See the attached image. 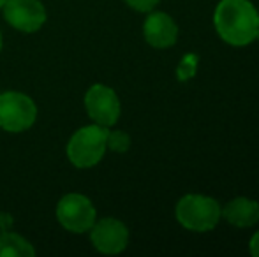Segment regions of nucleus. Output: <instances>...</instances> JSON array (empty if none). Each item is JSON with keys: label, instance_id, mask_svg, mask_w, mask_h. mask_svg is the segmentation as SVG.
Listing matches in <instances>:
<instances>
[{"label": "nucleus", "instance_id": "nucleus-1", "mask_svg": "<svg viewBox=\"0 0 259 257\" xmlns=\"http://www.w3.org/2000/svg\"><path fill=\"white\" fill-rule=\"evenodd\" d=\"M213 21L221 39L231 46H247L259 37V14L249 0H221Z\"/></svg>", "mask_w": 259, "mask_h": 257}, {"label": "nucleus", "instance_id": "nucleus-2", "mask_svg": "<svg viewBox=\"0 0 259 257\" xmlns=\"http://www.w3.org/2000/svg\"><path fill=\"white\" fill-rule=\"evenodd\" d=\"M108 127L97 124L76 130L67 143V157L71 164L79 169L99 164L108 148Z\"/></svg>", "mask_w": 259, "mask_h": 257}, {"label": "nucleus", "instance_id": "nucleus-3", "mask_svg": "<svg viewBox=\"0 0 259 257\" xmlns=\"http://www.w3.org/2000/svg\"><path fill=\"white\" fill-rule=\"evenodd\" d=\"M177 220L189 231H211L221 220V206L213 197L208 195H184L177 204Z\"/></svg>", "mask_w": 259, "mask_h": 257}, {"label": "nucleus", "instance_id": "nucleus-4", "mask_svg": "<svg viewBox=\"0 0 259 257\" xmlns=\"http://www.w3.org/2000/svg\"><path fill=\"white\" fill-rule=\"evenodd\" d=\"M37 118L35 102L20 92L0 93V127L7 132H23Z\"/></svg>", "mask_w": 259, "mask_h": 257}, {"label": "nucleus", "instance_id": "nucleus-5", "mask_svg": "<svg viewBox=\"0 0 259 257\" xmlns=\"http://www.w3.org/2000/svg\"><path fill=\"white\" fill-rule=\"evenodd\" d=\"M96 208L83 194H67L57 204V220L69 233L81 234L96 224Z\"/></svg>", "mask_w": 259, "mask_h": 257}, {"label": "nucleus", "instance_id": "nucleus-6", "mask_svg": "<svg viewBox=\"0 0 259 257\" xmlns=\"http://www.w3.org/2000/svg\"><path fill=\"white\" fill-rule=\"evenodd\" d=\"M85 108L94 124L111 127L118 122L120 100L115 90L106 85H94L85 93Z\"/></svg>", "mask_w": 259, "mask_h": 257}, {"label": "nucleus", "instance_id": "nucleus-7", "mask_svg": "<svg viewBox=\"0 0 259 257\" xmlns=\"http://www.w3.org/2000/svg\"><path fill=\"white\" fill-rule=\"evenodd\" d=\"M6 21L23 34L37 32L46 23V9L39 0H6Z\"/></svg>", "mask_w": 259, "mask_h": 257}, {"label": "nucleus", "instance_id": "nucleus-8", "mask_svg": "<svg viewBox=\"0 0 259 257\" xmlns=\"http://www.w3.org/2000/svg\"><path fill=\"white\" fill-rule=\"evenodd\" d=\"M90 240L94 247L103 254H120L129 243V231L125 224L116 219H101L90 229Z\"/></svg>", "mask_w": 259, "mask_h": 257}, {"label": "nucleus", "instance_id": "nucleus-9", "mask_svg": "<svg viewBox=\"0 0 259 257\" xmlns=\"http://www.w3.org/2000/svg\"><path fill=\"white\" fill-rule=\"evenodd\" d=\"M145 39L154 48H171L177 42L178 27L166 13H152L143 25Z\"/></svg>", "mask_w": 259, "mask_h": 257}, {"label": "nucleus", "instance_id": "nucleus-10", "mask_svg": "<svg viewBox=\"0 0 259 257\" xmlns=\"http://www.w3.org/2000/svg\"><path fill=\"white\" fill-rule=\"evenodd\" d=\"M221 213L233 226L250 227L259 220V202L249 197H236L231 199Z\"/></svg>", "mask_w": 259, "mask_h": 257}, {"label": "nucleus", "instance_id": "nucleus-11", "mask_svg": "<svg viewBox=\"0 0 259 257\" xmlns=\"http://www.w3.org/2000/svg\"><path fill=\"white\" fill-rule=\"evenodd\" d=\"M35 250L28 240L13 233L0 231V257H34Z\"/></svg>", "mask_w": 259, "mask_h": 257}, {"label": "nucleus", "instance_id": "nucleus-12", "mask_svg": "<svg viewBox=\"0 0 259 257\" xmlns=\"http://www.w3.org/2000/svg\"><path fill=\"white\" fill-rule=\"evenodd\" d=\"M108 148L113 151L123 153L131 148V137L123 130H109L108 132Z\"/></svg>", "mask_w": 259, "mask_h": 257}, {"label": "nucleus", "instance_id": "nucleus-13", "mask_svg": "<svg viewBox=\"0 0 259 257\" xmlns=\"http://www.w3.org/2000/svg\"><path fill=\"white\" fill-rule=\"evenodd\" d=\"M133 9L140 11V13H148L159 4V0H125Z\"/></svg>", "mask_w": 259, "mask_h": 257}, {"label": "nucleus", "instance_id": "nucleus-14", "mask_svg": "<svg viewBox=\"0 0 259 257\" xmlns=\"http://www.w3.org/2000/svg\"><path fill=\"white\" fill-rule=\"evenodd\" d=\"M250 254L254 257H259V231L252 236V240H250Z\"/></svg>", "mask_w": 259, "mask_h": 257}, {"label": "nucleus", "instance_id": "nucleus-15", "mask_svg": "<svg viewBox=\"0 0 259 257\" xmlns=\"http://www.w3.org/2000/svg\"><path fill=\"white\" fill-rule=\"evenodd\" d=\"M4 4H6V0H0V9L4 7Z\"/></svg>", "mask_w": 259, "mask_h": 257}, {"label": "nucleus", "instance_id": "nucleus-16", "mask_svg": "<svg viewBox=\"0 0 259 257\" xmlns=\"http://www.w3.org/2000/svg\"><path fill=\"white\" fill-rule=\"evenodd\" d=\"M0 52H2V34H0Z\"/></svg>", "mask_w": 259, "mask_h": 257}]
</instances>
